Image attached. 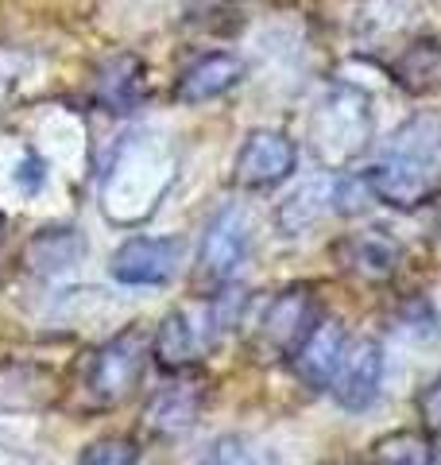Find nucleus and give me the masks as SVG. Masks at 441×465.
Instances as JSON below:
<instances>
[{
	"label": "nucleus",
	"instance_id": "nucleus-1",
	"mask_svg": "<svg viewBox=\"0 0 441 465\" xmlns=\"http://www.w3.org/2000/svg\"><path fill=\"white\" fill-rule=\"evenodd\" d=\"M174 167H179V155H174L167 136H124L105 171V183H101V210L109 213V222L136 225L143 217H152L163 194L171 191Z\"/></svg>",
	"mask_w": 441,
	"mask_h": 465
},
{
	"label": "nucleus",
	"instance_id": "nucleus-2",
	"mask_svg": "<svg viewBox=\"0 0 441 465\" xmlns=\"http://www.w3.org/2000/svg\"><path fill=\"white\" fill-rule=\"evenodd\" d=\"M376 136V109L372 97L357 85H329L310 109L306 140H310L314 159L326 171H345L372 148Z\"/></svg>",
	"mask_w": 441,
	"mask_h": 465
},
{
	"label": "nucleus",
	"instance_id": "nucleus-3",
	"mask_svg": "<svg viewBox=\"0 0 441 465\" xmlns=\"http://www.w3.org/2000/svg\"><path fill=\"white\" fill-rule=\"evenodd\" d=\"M147 349H152V341H147V333L140 326L113 333L105 345L93 349L78 381V391L90 411H109V407L124 403L136 391L147 365Z\"/></svg>",
	"mask_w": 441,
	"mask_h": 465
},
{
	"label": "nucleus",
	"instance_id": "nucleus-4",
	"mask_svg": "<svg viewBox=\"0 0 441 465\" xmlns=\"http://www.w3.org/2000/svg\"><path fill=\"white\" fill-rule=\"evenodd\" d=\"M248 249H252V213L240 202H225L201 229L194 280L210 291L225 287L248 260Z\"/></svg>",
	"mask_w": 441,
	"mask_h": 465
},
{
	"label": "nucleus",
	"instance_id": "nucleus-5",
	"mask_svg": "<svg viewBox=\"0 0 441 465\" xmlns=\"http://www.w3.org/2000/svg\"><path fill=\"white\" fill-rule=\"evenodd\" d=\"M364 174H368V186H372L376 202H384L391 210H403V213L418 210L441 194V167L422 163V159L403 155V152H387Z\"/></svg>",
	"mask_w": 441,
	"mask_h": 465
},
{
	"label": "nucleus",
	"instance_id": "nucleus-6",
	"mask_svg": "<svg viewBox=\"0 0 441 465\" xmlns=\"http://www.w3.org/2000/svg\"><path fill=\"white\" fill-rule=\"evenodd\" d=\"M220 333H225V330L217 326L210 302L198 307V311H190V307L171 311L163 322H159L155 338H152V357L159 361V369L186 372V369L198 365L201 353L220 338Z\"/></svg>",
	"mask_w": 441,
	"mask_h": 465
},
{
	"label": "nucleus",
	"instance_id": "nucleus-7",
	"mask_svg": "<svg viewBox=\"0 0 441 465\" xmlns=\"http://www.w3.org/2000/svg\"><path fill=\"white\" fill-rule=\"evenodd\" d=\"M318 322H321V307H318L314 287L294 283L268 302V311L260 318V345L268 349V353L290 361L294 349L310 338V330Z\"/></svg>",
	"mask_w": 441,
	"mask_h": 465
},
{
	"label": "nucleus",
	"instance_id": "nucleus-8",
	"mask_svg": "<svg viewBox=\"0 0 441 465\" xmlns=\"http://www.w3.org/2000/svg\"><path fill=\"white\" fill-rule=\"evenodd\" d=\"M294 167H299L294 140L279 128H256L244 136L237 159H232V179L244 191H271V186L290 179Z\"/></svg>",
	"mask_w": 441,
	"mask_h": 465
},
{
	"label": "nucleus",
	"instance_id": "nucleus-9",
	"mask_svg": "<svg viewBox=\"0 0 441 465\" xmlns=\"http://www.w3.org/2000/svg\"><path fill=\"white\" fill-rule=\"evenodd\" d=\"M182 264L179 237H128L109 260V275L121 287H163Z\"/></svg>",
	"mask_w": 441,
	"mask_h": 465
},
{
	"label": "nucleus",
	"instance_id": "nucleus-10",
	"mask_svg": "<svg viewBox=\"0 0 441 465\" xmlns=\"http://www.w3.org/2000/svg\"><path fill=\"white\" fill-rule=\"evenodd\" d=\"M384 345L376 338H357L345 345V357L337 365L333 381H329V391L341 411L348 415H360L368 407L376 403L379 396V384H384Z\"/></svg>",
	"mask_w": 441,
	"mask_h": 465
},
{
	"label": "nucleus",
	"instance_id": "nucleus-11",
	"mask_svg": "<svg viewBox=\"0 0 441 465\" xmlns=\"http://www.w3.org/2000/svg\"><path fill=\"white\" fill-rule=\"evenodd\" d=\"M337 264L348 275H357L360 283H387L395 280V272L403 268V244L391 237L384 225L348 232V237L337 241Z\"/></svg>",
	"mask_w": 441,
	"mask_h": 465
},
{
	"label": "nucleus",
	"instance_id": "nucleus-12",
	"mask_svg": "<svg viewBox=\"0 0 441 465\" xmlns=\"http://www.w3.org/2000/svg\"><path fill=\"white\" fill-rule=\"evenodd\" d=\"M248 66L240 54H229V51H210L194 58L179 82H174V97L182 101V105H205V101H217L225 97L229 90H237V85L244 82Z\"/></svg>",
	"mask_w": 441,
	"mask_h": 465
},
{
	"label": "nucleus",
	"instance_id": "nucleus-13",
	"mask_svg": "<svg viewBox=\"0 0 441 465\" xmlns=\"http://www.w3.org/2000/svg\"><path fill=\"white\" fill-rule=\"evenodd\" d=\"M345 345H348L345 326L337 322V318H321V322L310 330V338L294 349V357H290L294 376H299L306 388L326 391L337 365H341V357H345Z\"/></svg>",
	"mask_w": 441,
	"mask_h": 465
},
{
	"label": "nucleus",
	"instance_id": "nucleus-14",
	"mask_svg": "<svg viewBox=\"0 0 441 465\" xmlns=\"http://www.w3.org/2000/svg\"><path fill=\"white\" fill-rule=\"evenodd\" d=\"M201 403H205V388L198 376H179L174 384L159 388L152 396V403H147V411H143V423H147V430L171 439V434H182L198 423Z\"/></svg>",
	"mask_w": 441,
	"mask_h": 465
},
{
	"label": "nucleus",
	"instance_id": "nucleus-15",
	"mask_svg": "<svg viewBox=\"0 0 441 465\" xmlns=\"http://www.w3.org/2000/svg\"><path fill=\"white\" fill-rule=\"evenodd\" d=\"M90 252L85 244V232L74 225H54V229H39L24 249V264L27 272L43 275V280H54V275L74 272Z\"/></svg>",
	"mask_w": 441,
	"mask_h": 465
},
{
	"label": "nucleus",
	"instance_id": "nucleus-16",
	"mask_svg": "<svg viewBox=\"0 0 441 465\" xmlns=\"http://www.w3.org/2000/svg\"><path fill=\"white\" fill-rule=\"evenodd\" d=\"M143 94H147V78L136 54H113L97 70V105H105L109 113H136Z\"/></svg>",
	"mask_w": 441,
	"mask_h": 465
},
{
	"label": "nucleus",
	"instance_id": "nucleus-17",
	"mask_svg": "<svg viewBox=\"0 0 441 465\" xmlns=\"http://www.w3.org/2000/svg\"><path fill=\"white\" fill-rule=\"evenodd\" d=\"M329 213H337L333 210V179H314V183H302L299 191L279 202L275 222L287 237H302V232L318 229Z\"/></svg>",
	"mask_w": 441,
	"mask_h": 465
},
{
	"label": "nucleus",
	"instance_id": "nucleus-18",
	"mask_svg": "<svg viewBox=\"0 0 441 465\" xmlns=\"http://www.w3.org/2000/svg\"><path fill=\"white\" fill-rule=\"evenodd\" d=\"M368 465H434L430 430H391L368 450Z\"/></svg>",
	"mask_w": 441,
	"mask_h": 465
},
{
	"label": "nucleus",
	"instance_id": "nucleus-19",
	"mask_svg": "<svg viewBox=\"0 0 441 465\" xmlns=\"http://www.w3.org/2000/svg\"><path fill=\"white\" fill-rule=\"evenodd\" d=\"M391 152H403V155H415L422 163H434L441 167V116H415L407 121L399 133L391 136Z\"/></svg>",
	"mask_w": 441,
	"mask_h": 465
},
{
	"label": "nucleus",
	"instance_id": "nucleus-20",
	"mask_svg": "<svg viewBox=\"0 0 441 465\" xmlns=\"http://www.w3.org/2000/svg\"><path fill=\"white\" fill-rule=\"evenodd\" d=\"M78 465H140V450L132 439H97L85 446V454L78 458Z\"/></svg>",
	"mask_w": 441,
	"mask_h": 465
},
{
	"label": "nucleus",
	"instance_id": "nucleus-21",
	"mask_svg": "<svg viewBox=\"0 0 441 465\" xmlns=\"http://www.w3.org/2000/svg\"><path fill=\"white\" fill-rule=\"evenodd\" d=\"M47 384V376L27 372V369H0V411H12V407H32L27 391Z\"/></svg>",
	"mask_w": 441,
	"mask_h": 465
},
{
	"label": "nucleus",
	"instance_id": "nucleus-22",
	"mask_svg": "<svg viewBox=\"0 0 441 465\" xmlns=\"http://www.w3.org/2000/svg\"><path fill=\"white\" fill-rule=\"evenodd\" d=\"M415 407H418L422 430H430V434H441V372H437L434 381H430V384H426V388L418 391Z\"/></svg>",
	"mask_w": 441,
	"mask_h": 465
},
{
	"label": "nucleus",
	"instance_id": "nucleus-23",
	"mask_svg": "<svg viewBox=\"0 0 441 465\" xmlns=\"http://www.w3.org/2000/svg\"><path fill=\"white\" fill-rule=\"evenodd\" d=\"M210 465H263V461L252 454V450H248V442H240V439H220Z\"/></svg>",
	"mask_w": 441,
	"mask_h": 465
},
{
	"label": "nucleus",
	"instance_id": "nucleus-24",
	"mask_svg": "<svg viewBox=\"0 0 441 465\" xmlns=\"http://www.w3.org/2000/svg\"><path fill=\"white\" fill-rule=\"evenodd\" d=\"M0 465H20V461H16V458H12V454H8V450H0Z\"/></svg>",
	"mask_w": 441,
	"mask_h": 465
},
{
	"label": "nucleus",
	"instance_id": "nucleus-25",
	"mask_svg": "<svg viewBox=\"0 0 441 465\" xmlns=\"http://www.w3.org/2000/svg\"><path fill=\"white\" fill-rule=\"evenodd\" d=\"M0 232H5V217H0Z\"/></svg>",
	"mask_w": 441,
	"mask_h": 465
}]
</instances>
